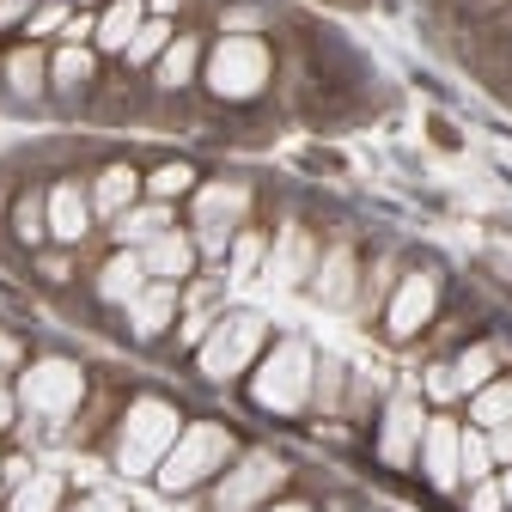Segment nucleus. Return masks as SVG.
Instances as JSON below:
<instances>
[{
    "label": "nucleus",
    "mask_w": 512,
    "mask_h": 512,
    "mask_svg": "<svg viewBox=\"0 0 512 512\" xmlns=\"http://www.w3.org/2000/svg\"><path fill=\"white\" fill-rule=\"evenodd\" d=\"M452 378H458V391H482V384L494 378V348H464L458 354V366H452Z\"/></svg>",
    "instance_id": "nucleus-27"
},
{
    "label": "nucleus",
    "mask_w": 512,
    "mask_h": 512,
    "mask_svg": "<svg viewBox=\"0 0 512 512\" xmlns=\"http://www.w3.org/2000/svg\"><path fill=\"white\" fill-rule=\"evenodd\" d=\"M165 445H177V415L165 409V403H135L128 409V421H122V439H116V464L128 470V476H141V470H153L159 458H165Z\"/></svg>",
    "instance_id": "nucleus-2"
},
{
    "label": "nucleus",
    "mask_w": 512,
    "mask_h": 512,
    "mask_svg": "<svg viewBox=\"0 0 512 512\" xmlns=\"http://www.w3.org/2000/svg\"><path fill=\"white\" fill-rule=\"evenodd\" d=\"M342 378H348L342 360H324V366H317V378H311V397L324 403V409H336L342 403Z\"/></svg>",
    "instance_id": "nucleus-31"
},
{
    "label": "nucleus",
    "mask_w": 512,
    "mask_h": 512,
    "mask_svg": "<svg viewBox=\"0 0 512 512\" xmlns=\"http://www.w3.org/2000/svg\"><path fill=\"white\" fill-rule=\"evenodd\" d=\"M226 458H232V433H226V427H214V421H196L189 433H177V445L165 452V464H159V488L183 494V488L208 482Z\"/></svg>",
    "instance_id": "nucleus-1"
},
{
    "label": "nucleus",
    "mask_w": 512,
    "mask_h": 512,
    "mask_svg": "<svg viewBox=\"0 0 512 512\" xmlns=\"http://www.w3.org/2000/svg\"><path fill=\"white\" fill-rule=\"evenodd\" d=\"M433 305H439V281H433V275H409V281L397 287V305H391V317H384V324H391L397 342H409L427 317H433Z\"/></svg>",
    "instance_id": "nucleus-13"
},
{
    "label": "nucleus",
    "mask_w": 512,
    "mask_h": 512,
    "mask_svg": "<svg viewBox=\"0 0 512 512\" xmlns=\"http://www.w3.org/2000/svg\"><path fill=\"white\" fill-rule=\"evenodd\" d=\"M421 427H427L421 397H409V391H403L391 409H384V433H378L384 464H409V458H415V445H421Z\"/></svg>",
    "instance_id": "nucleus-8"
},
{
    "label": "nucleus",
    "mask_w": 512,
    "mask_h": 512,
    "mask_svg": "<svg viewBox=\"0 0 512 512\" xmlns=\"http://www.w3.org/2000/svg\"><path fill=\"white\" fill-rule=\"evenodd\" d=\"M458 421H445V415H433L427 427H421V470H427V482L433 488H458Z\"/></svg>",
    "instance_id": "nucleus-9"
},
{
    "label": "nucleus",
    "mask_w": 512,
    "mask_h": 512,
    "mask_svg": "<svg viewBox=\"0 0 512 512\" xmlns=\"http://www.w3.org/2000/svg\"><path fill=\"white\" fill-rule=\"evenodd\" d=\"M80 391H86V378L68 366V360H43V366H31L25 378H19V403L31 409V415H49V421H61L74 403H80Z\"/></svg>",
    "instance_id": "nucleus-4"
},
{
    "label": "nucleus",
    "mask_w": 512,
    "mask_h": 512,
    "mask_svg": "<svg viewBox=\"0 0 512 512\" xmlns=\"http://www.w3.org/2000/svg\"><path fill=\"white\" fill-rule=\"evenodd\" d=\"M263 256H269V238H263V232H232L226 275H232V281H250L256 269H263Z\"/></svg>",
    "instance_id": "nucleus-21"
},
{
    "label": "nucleus",
    "mask_w": 512,
    "mask_h": 512,
    "mask_svg": "<svg viewBox=\"0 0 512 512\" xmlns=\"http://www.w3.org/2000/svg\"><path fill=\"white\" fill-rule=\"evenodd\" d=\"M135 196H141V171L135 165H104L98 183H92V214L116 220L122 208H135Z\"/></svg>",
    "instance_id": "nucleus-16"
},
{
    "label": "nucleus",
    "mask_w": 512,
    "mask_h": 512,
    "mask_svg": "<svg viewBox=\"0 0 512 512\" xmlns=\"http://www.w3.org/2000/svg\"><path fill=\"white\" fill-rule=\"evenodd\" d=\"M196 55H202L196 37H171V49L159 55V86H165V92H183L189 74H196Z\"/></svg>",
    "instance_id": "nucleus-20"
},
{
    "label": "nucleus",
    "mask_w": 512,
    "mask_h": 512,
    "mask_svg": "<svg viewBox=\"0 0 512 512\" xmlns=\"http://www.w3.org/2000/svg\"><path fill=\"white\" fill-rule=\"evenodd\" d=\"M500 494H506V506H512V464H506V476H500Z\"/></svg>",
    "instance_id": "nucleus-42"
},
{
    "label": "nucleus",
    "mask_w": 512,
    "mask_h": 512,
    "mask_svg": "<svg viewBox=\"0 0 512 512\" xmlns=\"http://www.w3.org/2000/svg\"><path fill=\"white\" fill-rule=\"evenodd\" d=\"M183 0H153V19H165V13H177Z\"/></svg>",
    "instance_id": "nucleus-40"
},
{
    "label": "nucleus",
    "mask_w": 512,
    "mask_h": 512,
    "mask_svg": "<svg viewBox=\"0 0 512 512\" xmlns=\"http://www.w3.org/2000/svg\"><path fill=\"white\" fill-rule=\"evenodd\" d=\"M37 269H43L49 281H68V263H61V256H43V263H37Z\"/></svg>",
    "instance_id": "nucleus-39"
},
{
    "label": "nucleus",
    "mask_w": 512,
    "mask_h": 512,
    "mask_svg": "<svg viewBox=\"0 0 512 512\" xmlns=\"http://www.w3.org/2000/svg\"><path fill=\"white\" fill-rule=\"evenodd\" d=\"M25 31H31V37H49V31H68V0H49V7H37V13L25 19Z\"/></svg>",
    "instance_id": "nucleus-32"
},
{
    "label": "nucleus",
    "mask_w": 512,
    "mask_h": 512,
    "mask_svg": "<svg viewBox=\"0 0 512 512\" xmlns=\"http://www.w3.org/2000/svg\"><path fill=\"white\" fill-rule=\"evenodd\" d=\"M159 232H171V202H135V208H122L110 220L116 250H147Z\"/></svg>",
    "instance_id": "nucleus-14"
},
{
    "label": "nucleus",
    "mask_w": 512,
    "mask_h": 512,
    "mask_svg": "<svg viewBox=\"0 0 512 512\" xmlns=\"http://www.w3.org/2000/svg\"><path fill=\"white\" fill-rule=\"evenodd\" d=\"M196 256H202V250H196V238L171 226V232H159V238L141 250V263H147V275H153V281H189V275H196Z\"/></svg>",
    "instance_id": "nucleus-12"
},
{
    "label": "nucleus",
    "mask_w": 512,
    "mask_h": 512,
    "mask_svg": "<svg viewBox=\"0 0 512 512\" xmlns=\"http://www.w3.org/2000/svg\"><path fill=\"white\" fill-rule=\"evenodd\" d=\"M470 421H476V427L512 421V378H488V384H482V391L470 397Z\"/></svg>",
    "instance_id": "nucleus-19"
},
{
    "label": "nucleus",
    "mask_w": 512,
    "mask_h": 512,
    "mask_svg": "<svg viewBox=\"0 0 512 512\" xmlns=\"http://www.w3.org/2000/svg\"><path fill=\"white\" fill-rule=\"evenodd\" d=\"M470 512H506V494H500L494 476L488 482H470Z\"/></svg>",
    "instance_id": "nucleus-33"
},
{
    "label": "nucleus",
    "mask_w": 512,
    "mask_h": 512,
    "mask_svg": "<svg viewBox=\"0 0 512 512\" xmlns=\"http://www.w3.org/2000/svg\"><path fill=\"white\" fill-rule=\"evenodd\" d=\"M269 512H311L305 500H281V506H269Z\"/></svg>",
    "instance_id": "nucleus-41"
},
{
    "label": "nucleus",
    "mask_w": 512,
    "mask_h": 512,
    "mask_svg": "<svg viewBox=\"0 0 512 512\" xmlns=\"http://www.w3.org/2000/svg\"><path fill=\"white\" fill-rule=\"evenodd\" d=\"M147 281H153V275H147V263H141V250H116L110 263L98 269V299H104V305H128Z\"/></svg>",
    "instance_id": "nucleus-15"
},
{
    "label": "nucleus",
    "mask_w": 512,
    "mask_h": 512,
    "mask_svg": "<svg viewBox=\"0 0 512 512\" xmlns=\"http://www.w3.org/2000/svg\"><path fill=\"white\" fill-rule=\"evenodd\" d=\"M0 470H7V464H0Z\"/></svg>",
    "instance_id": "nucleus-43"
},
{
    "label": "nucleus",
    "mask_w": 512,
    "mask_h": 512,
    "mask_svg": "<svg viewBox=\"0 0 512 512\" xmlns=\"http://www.w3.org/2000/svg\"><path fill=\"white\" fill-rule=\"evenodd\" d=\"M61 506V482L55 476H31L19 494H13V512H55Z\"/></svg>",
    "instance_id": "nucleus-29"
},
{
    "label": "nucleus",
    "mask_w": 512,
    "mask_h": 512,
    "mask_svg": "<svg viewBox=\"0 0 512 512\" xmlns=\"http://www.w3.org/2000/svg\"><path fill=\"white\" fill-rule=\"evenodd\" d=\"M384 293H391V263H378V269H372V281H366V299H360V311L372 317V311L384 305Z\"/></svg>",
    "instance_id": "nucleus-35"
},
{
    "label": "nucleus",
    "mask_w": 512,
    "mask_h": 512,
    "mask_svg": "<svg viewBox=\"0 0 512 512\" xmlns=\"http://www.w3.org/2000/svg\"><path fill=\"white\" fill-rule=\"evenodd\" d=\"M13 232H19V244H43V232H49V196H19V208H13Z\"/></svg>",
    "instance_id": "nucleus-24"
},
{
    "label": "nucleus",
    "mask_w": 512,
    "mask_h": 512,
    "mask_svg": "<svg viewBox=\"0 0 512 512\" xmlns=\"http://www.w3.org/2000/svg\"><path fill=\"white\" fill-rule=\"evenodd\" d=\"M256 348H263V317L256 311H238V317H220L214 336L202 342V372L208 378H232Z\"/></svg>",
    "instance_id": "nucleus-5"
},
{
    "label": "nucleus",
    "mask_w": 512,
    "mask_h": 512,
    "mask_svg": "<svg viewBox=\"0 0 512 512\" xmlns=\"http://www.w3.org/2000/svg\"><path fill=\"white\" fill-rule=\"evenodd\" d=\"M74 512H128V506H122L116 494H86V500H80Z\"/></svg>",
    "instance_id": "nucleus-37"
},
{
    "label": "nucleus",
    "mask_w": 512,
    "mask_h": 512,
    "mask_svg": "<svg viewBox=\"0 0 512 512\" xmlns=\"http://www.w3.org/2000/svg\"><path fill=\"white\" fill-rule=\"evenodd\" d=\"M183 189H196V171H189V165H159V171L147 177V196H153V202H177Z\"/></svg>",
    "instance_id": "nucleus-30"
},
{
    "label": "nucleus",
    "mask_w": 512,
    "mask_h": 512,
    "mask_svg": "<svg viewBox=\"0 0 512 512\" xmlns=\"http://www.w3.org/2000/svg\"><path fill=\"white\" fill-rule=\"evenodd\" d=\"M92 232V196L80 183H55L49 189V238L55 244H80Z\"/></svg>",
    "instance_id": "nucleus-11"
},
{
    "label": "nucleus",
    "mask_w": 512,
    "mask_h": 512,
    "mask_svg": "<svg viewBox=\"0 0 512 512\" xmlns=\"http://www.w3.org/2000/svg\"><path fill=\"white\" fill-rule=\"evenodd\" d=\"M287 482V470H281V458H269V452H250L220 488H214V506L220 512H256V500H269L275 488Z\"/></svg>",
    "instance_id": "nucleus-7"
},
{
    "label": "nucleus",
    "mask_w": 512,
    "mask_h": 512,
    "mask_svg": "<svg viewBox=\"0 0 512 512\" xmlns=\"http://www.w3.org/2000/svg\"><path fill=\"white\" fill-rule=\"evenodd\" d=\"M488 452H494V464H512V421L488 427Z\"/></svg>",
    "instance_id": "nucleus-36"
},
{
    "label": "nucleus",
    "mask_w": 512,
    "mask_h": 512,
    "mask_svg": "<svg viewBox=\"0 0 512 512\" xmlns=\"http://www.w3.org/2000/svg\"><path fill=\"white\" fill-rule=\"evenodd\" d=\"M427 397H433V403L464 397V391H458V378H452V366H433V372H427Z\"/></svg>",
    "instance_id": "nucleus-34"
},
{
    "label": "nucleus",
    "mask_w": 512,
    "mask_h": 512,
    "mask_svg": "<svg viewBox=\"0 0 512 512\" xmlns=\"http://www.w3.org/2000/svg\"><path fill=\"white\" fill-rule=\"evenodd\" d=\"M494 476V452H488V433H458V482H488Z\"/></svg>",
    "instance_id": "nucleus-22"
},
{
    "label": "nucleus",
    "mask_w": 512,
    "mask_h": 512,
    "mask_svg": "<svg viewBox=\"0 0 512 512\" xmlns=\"http://www.w3.org/2000/svg\"><path fill=\"white\" fill-rule=\"evenodd\" d=\"M263 74H269V55H263V43L256 37H226L220 49H214V92L220 98H250L256 86H263Z\"/></svg>",
    "instance_id": "nucleus-6"
},
{
    "label": "nucleus",
    "mask_w": 512,
    "mask_h": 512,
    "mask_svg": "<svg viewBox=\"0 0 512 512\" xmlns=\"http://www.w3.org/2000/svg\"><path fill=\"white\" fill-rule=\"evenodd\" d=\"M165 49H171V25H165V19H147V25L135 31V43L122 49V61H128V68H147V61H159Z\"/></svg>",
    "instance_id": "nucleus-23"
},
{
    "label": "nucleus",
    "mask_w": 512,
    "mask_h": 512,
    "mask_svg": "<svg viewBox=\"0 0 512 512\" xmlns=\"http://www.w3.org/2000/svg\"><path fill=\"white\" fill-rule=\"evenodd\" d=\"M92 80V55H86V43H61V55H55V86L61 92H80Z\"/></svg>",
    "instance_id": "nucleus-26"
},
{
    "label": "nucleus",
    "mask_w": 512,
    "mask_h": 512,
    "mask_svg": "<svg viewBox=\"0 0 512 512\" xmlns=\"http://www.w3.org/2000/svg\"><path fill=\"white\" fill-rule=\"evenodd\" d=\"M256 403L263 409H275V415H293L305 397H311V348L305 342H281L269 360H263V372H256Z\"/></svg>",
    "instance_id": "nucleus-3"
},
{
    "label": "nucleus",
    "mask_w": 512,
    "mask_h": 512,
    "mask_svg": "<svg viewBox=\"0 0 512 512\" xmlns=\"http://www.w3.org/2000/svg\"><path fill=\"white\" fill-rule=\"evenodd\" d=\"M305 269H311V238L299 226H287L281 232V250H275V275L281 281H305Z\"/></svg>",
    "instance_id": "nucleus-25"
},
{
    "label": "nucleus",
    "mask_w": 512,
    "mask_h": 512,
    "mask_svg": "<svg viewBox=\"0 0 512 512\" xmlns=\"http://www.w3.org/2000/svg\"><path fill=\"white\" fill-rule=\"evenodd\" d=\"M141 25H147V7H141V0H116V7L98 19V49H104V55H122L128 43H135Z\"/></svg>",
    "instance_id": "nucleus-18"
},
{
    "label": "nucleus",
    "mask_w": 512,
    "mask_h": 512,
    "mask_svg": "<svg viewBox=\"0 0 512 512\" xmlns=\"http://www.w3.org/2000/svg\"><path fill=\"white\" fill-rule=\"evenodd\" d=\"M311 293L324 299V305H354V250H348V244H336L324 263H317Z\"/></svg>",
    "instance_id": "nucleus-17"
},
{
    "label": "nucleus",
    "mask_w": 512,
    "mask_h": 512,
    "mask_svg": "<svg viewBox=\"0 0 512 512\" xmlns=\"http://www.w3.org/2000/svg\"><path fill=\"white\" fill-rule=\"evenodd\" d=\"M13 415H19V397L7 391V378H0V433H7V427H13Z\"/></svg>",
    "instance_id": "nucleus-38"
},
{
    "label": "nucleus",
    "mask_w": 512,
    "mask_h": 512,
    "mask_svg": "<svg viewBox=\"0 0 512 512\" xmlns=\"http://www.w3.org/2000/svg\"><path fill=\"white\" fill-rule=\"evenodd\" d=\"M7 80H13V92H43V49H37V43H25V49L7 61Z\"/></svg>",
    "instance_id": "nucleus-28"
},
{
    "label": "nucleus",
    "mask_w": 512,
    "mask_h": 512,
    "mask_svg": "<svg viewBox=\"0 0 512 512\" xmlns=\"http://www.w3.org/2000/svg\"><path fill=\"white\" fill-rule=\"evenodd\" d=\"M177 305H183L177 299V281H147L122 311H128V330H135L141 342H153V336H165V324L177 317Z\"/></svg>",
    "instance_id": "nucleus-10"
}]
</instances>
